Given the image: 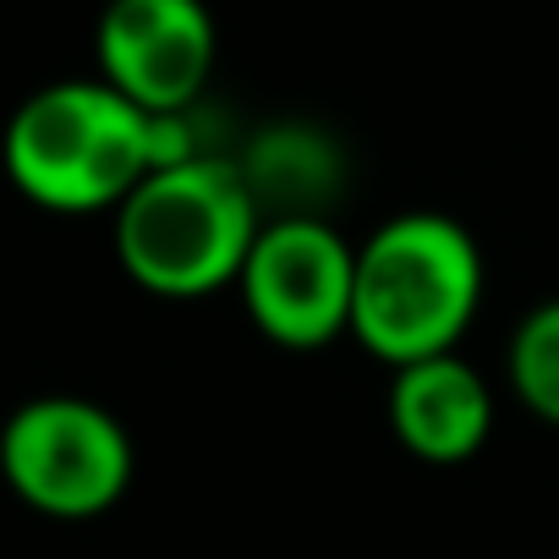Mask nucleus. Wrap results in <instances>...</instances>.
<instances>
[{
    "label": "nucleus",
    "instance_id": "6e6552de",
    "mask_svg": "<svg viewBox=\"0 0 559 559\" xmlns=\"http://www.w3.org/2000/svg\"><path fill=\"white\" fill-rule=\"evenodd\" d=\"M230 159L263 219H330L352 176L346 148L313 121H269Z\"/></svg>",
    "mask_w": 559,
    "mask_h": 559
},
{
    "label": "nucleus",
    "instance_id": "423d86ee",
    "mask_svg": "<svg viewBox=\"0 0 559 559\" xmlns=\"http://www.w3.org/2000/svg\"><path fill=\"white\" fill-rule=\"evenodd\" d=\"M99 78L148 116L198 110L219 34L203 0H110L94 34Z\"/></svg>",
    "mask_w": 559,
    "mask_h": 559
},
{
    "label": "nucleus",
    "instance_id": "f257e3e1",
    "mask_svg": "<svg viewBox=\"0 0 559 559\" xmlns=\"http://www.w3.org/2000/svg\"><path fill=\"white\" fill-rule=\"evenodd\" d=\"M483 308V247L433 209H406L357 241L352 341L384 362L412 368L461 352Z\"/></svg>",
    "mask_w": 559,
    "mask_h": 559
},
{
    "label": "nucleus",
    "instance_id": "7ed1b4c3",
    "mask_svg": "<svg viewBox=\"0 0 559 559\" xmlns=\"http://www.w3.org/2000/svg\"><path fill=\"white\" fill-rule=\"evenodd\" d=\"M258 230L263 214L241 187L236 159L203 154L132 187L116 209V258L143 292L187 302L236 286Z\"/></svg>",
    "mask_w": 559,
    "mask_h": 559
},
{
    "label": "nucleus",
    "instance_id": "20e7f679",
    "mask_svg": "<svg viewBox=\"0 0 559 559\" xmlns=\"http://www.w3.org/2000/svg\"><path fill=\"white\" fill-rule=\"evenodd\" d=\"M0 477L39 515L88 521L127 493L132 439L83 395H39L0 428Z\"/></svg>",
    "mask_w": 559,
    "mask_h": 559
},
{
    "label": "nucleus",
    "instance_id": "f03ea898",
    "mask_svg": "<svg viewBox=\"0 0 559 559\" xmlns=\"http://www.w3.org/2000/svg\"><path fill=\"white\" fill-rule=\"evenodd\" d=\"M12 187L56 214L121 209L154 176V116L121 99L105 78L50 83L17 105L0 143Z\"/></svg>",
    "mask_w": 559,
    "mask_h": 559
},
{
    "label": "nucleus",
    "instance_id": "1a4fd4ad",
    "mask_svg": "<svg viewBox=\"0 0 559 559\" xmlns=\"http://www.w3.org/2000/svg\"><path fill=\"white\" fill-rule=\"evenodd\" d=\"M504 368H510V390L521 395V406L559 428V297L537 302L515 324Z\"/></svg>",
    "mask_w": 559,
    "mask_h": 559
},
{
    "label": "nucleus",
    "instance_id": "0eeeda50",
    "mask_svg": "<svg viewBox=\"0 0 559 559\" xmlns=\"http://www.w3.org/2000/svg\"><path fill=\"white\" fill-rule=\"evenodd\" d=\"M390 428H395V439L417 461H428V466H461L493 433V390H488V379L461 352L428 357V362H412V368H395Z\"/></svg>",
    "mask_w": 559,
    "mask_h": 559
},
{
    "label": "nucleus",
    "instance_id": "39448f33",
    "mask_svg": "<svg viewBox=\"0 0 559 559\" xmlns=\"http://www.w3.org/2000/svg\"><path fill=\"white\" fill-rule=\"evenodd\" d=\"M352 292L357 241H346L335 219H263L236 274L247 319L286 352H324L352 335Z\"/></svg>",
    "mask_w": 559,
    "mask_h": 559
}]
</instances>
